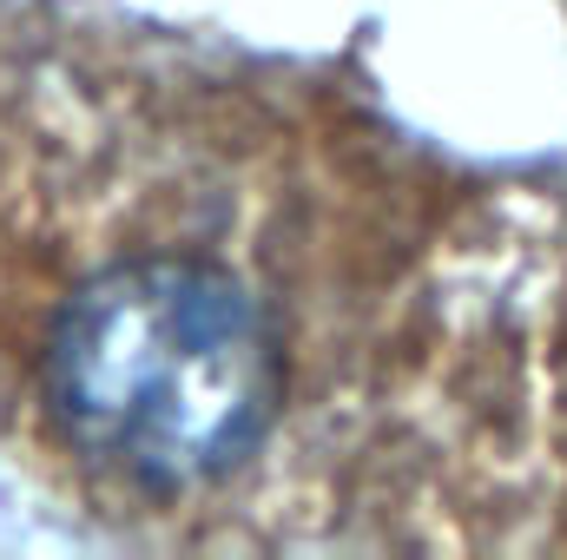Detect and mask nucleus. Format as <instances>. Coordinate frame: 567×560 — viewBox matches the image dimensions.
Segmentation results:
<instances>
[{"instance_id": "f257e3e1", "label": "nucleus", "mask_w": 567, "mask_h": 560, "mask_svg": "<svg viewBox=\"0 0 567 560\" xmlns=\"http://www.w3.org/2000/svg\"><path fill=\"white\" fill-rule=\"evenodd\" d=\"M40 396L100 475L145 495L212 488L278 422V310L218 258L120 251L60 297Z\"/></svg>"}]
</instances>
